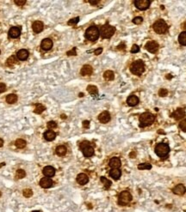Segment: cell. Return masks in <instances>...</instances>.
I'll use <instances>...</instances> for the list:
<instances>
[{
  "mask_svg": "<svg viewBox=\"0 0 186 212\" xmlns=\"http://www.w3.org/2000/svg\"><path fill=\"white\" fill-rule=\"evenodd\" d=\"M130 71L135 75H137V76L141 75L145 71V65H144L143 61H141V60L135 61L130 66Z\"/></svg>",
  "mask_w": 186,
  "mask_h": 212,
  "instance_id": "6da1fadb",
  "label": "cell"
},
{
  "mask_svg": "<svg viewBox=\"0 0 186 212\" xmlns=\"http://www.w3.org/2000/svg\"><path fill=\"white\" fill-rule=\"evenodd\" d=\"M154 121V116L150 112H144L140 116V126H148Z\"/></svg>",
  "mask_w": 186,
  "mask_h": 212,
  "instance_id": "7a4b0ae2",
  "label": "cell"
},
{
  "mask_svg": "<svg viewBox=\"0 0 186 212\" xmlns=\"http://www.w3.org/2000/svg\"><path fill=\"white\" fill-rule=\"evenodd\" d=\"M100 32L96 26H91L85 31V38L91 41H95L98 39Z\"/></svg>",
  "mask_w": 186,
  "mask_h": 212,
  "instance_id": "3957f363",
  "label": "cell"
},
{
  "mask_svg": "<svg viewBox=\"0 0 186 212\" xmlns=\"http://www.w3.org/2000/svg\"><path fill=\"white\" fill-rule=\"evenodd\" d=\"M155 152L158 156L165 157L170 152V147L167 143H165V142L158 143L155 147Z\"/></svg>",
  "mask_w": 186,
  "mask_h": 212,
  "instance_id": "277c9868",
  "label": "cell"
},
{
  "mask_svg": "<svg viewBox=\"0 0 186 212\" xmlns=\"http://www.w3.org/2000/svg\"><path fill=\"white\" fill-rule=\"evenodd\" d=\"M152 27H153L154 31L157 34H165L168 30V25L162 19L158 20L157 22H155Z\"/></svg>",
  "mask_w": 186,
  "mask_h": 212,
  "instance_id": "5b68a950",
  "label": "cell"
},
{
  "mask_svg": "<svg viewBox=\"0 0 186 212\" xmlns=\"http://www.w3.org/2000/svg\"><path fill=\"white\" fill-rule=\"evenodd\" d=\"M115 29L114 27H112L109 24H106L101 27L100 34L104 39H109L115 34Z\"/></svg>",
  "mask_w": 186,
  "mask_h": 212,
  "instance_id": "8992f818",
  "label": "cell"
},
{
  "mask_svg": "<svg viewBox=\"0 0 186 212\" xmlns=\"http://www.w3.org/2000/svg\"><path fill=\"white\" fill-rule=\"evenodd\" d=\"M80 149H81V150H82V152L85 157H91L94 154V149H93V147L91 146L89 142H83L80 144Z\"/></svg>",
  "mask_w": 186,
  "mask_h": 212,
  "instance_id": "52a82bcc",
  "label": "cell"
},
{
  "mask_svg": "<svg viewBox=\"0 0 186 212\" xmlns=\"http://www.w3.org/2000/svg\"><path fill=\"white\" fill-rule=\"evenodd\" d=\"M131 200H132V195L128 192L123 191L120 193V195H119V204L120 205H127Z\"/></svg>",
  "mask_w": 186,
  "mask_h": 212,
  "instance_id": "ba28073f",
  "label": "cell"
},
{
  "mask_svg": "<svg viewBox=\"0 0 186 212\" xmlns=\"http://www.w3.org/2000/svg\"><path fill=\"white\" fill-rule=\"evenodd\" d=\"M151 1L150 0H137L135 1V5L137 9L141 10H147L150 6Z\"/></svg>",
  "mask_w": 186,
  "mask_h": 212,
  "instance_id": "9c48e42d",
  "label": "cell"
},
{
  "mask_svg": "<svg viewBox=\"0 0 186 212\" xmlns=\"http://www.w3.org/2000/svg\"><path fill=\"white\" fill-rule=\"evenodd\" d=\"M185 116V111L183 108H178L172 113V117L176 120H179Z\"/></svg>",
  "mask_w": 186,
  "mask_h": 212,
  "instance_id": "30bf717a",
  "label": "cell"
},
{
  "mask_svg": "<svg viewBox=\"0 0 186 212\" xmlns=\"http://www.w3.org/2000/svg\"><path fill=\"white\" fill-rule=\"evenodd\" d=\"M145 48H146L148 52H150L154 53V52H156L158 51V49H159V45H158L155 41H149V42H148V43L146 44Z\"/></svg>",
  "mask_w": 186,
  "mask_h": 212,
  "instance_id": "8fae6325",
  "label": "cell"
},
{
  "mask_svg": "<svg viewBox=\"0 0 186 212\" xmlns=\"http://www.w3.org/2000/svg\"><path fill=\"white\" fill-rule=\"evenodd\" d=\"M40 185L42 188H49L53 185V180L49 178H42L40 180Z\"/></svg>",
  "mask_w": 186,
  "mask_h": 212,
  "instance_id": "7c38bea8",
  "label": "cell"
},
{
  "mask_svg": "<svg viewBox=\"0 0 186 212\" xmlns=\"http://www.w3.org/2000/svg\"><path fill=\"white\" fill-rule=\"evenodd\" d=\"M98 119L101 123H108L111 120V114L108 112H103L99 116H98Z\"/></svg>",
  "mask_w": 186,
  "mask_h": 212,
  "instance_id": "4fadbf2b",
  "label": "cell"
},
{
  "mask_svg": "<svg viewBox=\"0 0 186 212\" xmlns=\"http://www.w3.org/2000/svg\"><path fill=\"white\" fill-rule=\"evenodd\" d=\"M21 34V29L18 27H12L9 30V35L11 38H17Z\"/></svg>",
  "mask_w": 186,
  "mask_h": 212,
  "instance_id": "5bb4252c",
  "label": "cell"
},
{
  "mask_svg": "<svg viewBox=\"0 0 186 212\" xmlns=\"http://www.w3.org/2000/svg\"><path fill=\"white\" fill-rule=\"evenodd\" d=\"M40 46H41V48L43 50H46V51L50 50L52 48V46H53V41L50 39H44L42 40Z\"/></svg>",
  "mask_w": 186,
  "mask_h": 212,
  "instance_id": "9a60e30c",
  "label": "cell"
},
{
  "mask_svg": "<svg viewBox=\"0 0 186 212\" xmlns=\"http://www.w3.org/2000/svg\"><path fill=\"white\" fill-rule=\"evenodd\" d=\"M43 174L46 177H53L55 175V169L51 166H47L43 168Z\"/></svg>",
  "mask_w": 186,
  "mask_h": 212,
  "instance_id": "2e32d148",
  "label": "cell"
},
{
  "mask_svg": "<svg viewBox=\"0 0 186 212\" xmlns=\"http://www.w3.org/2000/svg\"><path fill=\"white\" fill-rule=\"evenodd\" d=\"M127 103L130 106H136L139 103V98L135 95H130L127 100Z\"/></svg>",
  "mask_w": 186,
  "mask_h": 212,
  "instance_id": "e0dca14e",
  "label": "cell"
},
{
  "mask_svg": "<svg viewBox=\"0 0 186 212\" xmlns=\"http://www.w3.org/2000/svg\"><path fill=\"white\" fill-rule=\"evenodd\" d=\"M172 191H173V192H174L175 194H177V195H184L186 190L185 185L180 184V185H178L176 187H174Z\"/></svg>",
  "mask_w": 186,
  "mask_h": 212,
  "instance_id": "ac0fdd59",
  "label": "cell"
},
{
  "mask_svg": "<svg viewBox=\"0 0 186 212\" xmlns=\"http://www.w3.org/2000/svg\"><path fill=\"white\" fill-rule=\"evenodd\" d=\"M121 160L118 157H113L110 161V166L112 168H119L121 167Z\"/></svg>",
  "mask_w": 186,
  "mask_h": 212,
  "instance_id": "d6986e66",
  "label": "cell"
},
{
  "mask_svg": "<svg viewBox=\"0 0 186 212\" xmlns=\"http://www.w3.org/2000/svg\"><path fill=\"white\" fill-rule=\"evenodd\" d=\"M77 181L80 185H85L89 181V178L85 174H79L77 176Z\"/></svg>",
  "mask_w": 186,
  "mask_h": 212,
  "instance_id": "ffe728a7",
  "label": "cell"
},
{
  "mask_svg": "<svg viewBox=\"0 0 186 212\" xmlns=\"http://www.w3.org/2000/svg\"><path fill=\"white\" fill-rule=\"evenodd\" d=\"M32 28H33V30H34L35 33H40V32H41L42 29H43V24H42L41 22L36 21V22H35L33 23Z\"/></svg>",
  "mask_w": 186,
  "mask_h": 212,
  "instance_id": "44dd1931",
  "label": "cell"
},
{
  "mask_svg": "<svg viewBox=\"0 0 186 212\" xmlns=\"http://www.w3.org/2000/svg\"><path fill=\"white\" fill-rule=\"evenodd\" d=\"M80 73L82 76H90L92 73V67L90 65H84L80 71Z\"/></svg>",
  "mask_w": 186,
  "mask_h": 212,
  "instance_id": "7402d4cb",
  "label": "cell"
},
{
  "mask_svg": "<svg viewBox=\"0 0 186 212\" xmlns=\"http://www.w3.org/2000/svg\"><path fill=\"white\" fill-rule=\"evenodd\" d=\"M29 57V52L25 49H22L17 52V58L20 60H25Z\"/></svg>",
  "mask_w": 186,
  "mask_h": 212,
  "instance_id": "603a6c76",
  "label": "cell"
},
{
  "mask_svg": "<svg viewBox=\"0 0 186 212\" xmlns=\"http://www.w3.org/2000/svg\"><path fill=\"white\" fill-rule=\"evenodd\" d=\"M56 137V134L53 131H47L44 133V138L47 141H53Z\"/></svg>",
  "mask_w": 186,
  "mask_h": 212,
  "instance_id": "cb8c5ba5",
  "label": "cell"
},
{
  "mask_svg": "<svg viewBox=\"0 0 186 212\" xmlns=\"http://www.w3.org/2000/svg\"><path fill=\"white\" fill-rule=\"evenodd\" d=\"M110 175L114 179H118L121 175V172L118 168H113L110 171Z\"/></svg>",
  "mask_w": 186,
  "mask_h": 212,
  "instance_id": "d4e9b609",
  "label": "cell"
},
{
  "mask_svg": "<svg viewBox=\"0 0 186 212\" xmlns=\"http://www.w3.org/2000/svg\"><path fill=\"white\" fill-rule=\"evenodd\" d=\"M56 154L60 156H63L67 153V148L64 145H60L56 148Z\"/></svg>",
  "mask_w": 186,
  "mask_h": 212,
  "instance_id": "484cf974",
  "label": "cell"
},
{
  "mask_svg": "<svg viewBox=\"0 0 186 212\" xmlns=\"http://www.w3.org/2000/svg\"><path fill=\"white\" fill-rule=\"evenodd\" d=\"M16 101H17V96L14 94H10L6 97V102L9 104H13V103L16 102Z\"/></svg>",
  "mask_w": 186,
  "mask_h": 212,
  "instance_id": "4316f807",
  "label": "cell"
},
{
  "mask_svg": "<svg viewBox=\"0 0 186 212\" xmlns=\"http://www.w3.org/2000/svg\"><path fill=\"white\" fill-rule=\"evenodd\" d=\"M104 77L107 81H111V80L114 79V77H115L114 72L111 71H106L104 73Z\"/></svg>",
  "mask_w": 186,
  "mask_h": 212,
  "instance_id": "83f0119b",
  "label": "cell"
},
{
  "mask_svg": "<svg viewBox=\"0 0 186 212\" xmlns=\"http://www.w3.org/2000/svg\"><path fill=\"white\" fill-rule=\"evenodd\" d=\"M178 41L182 46H186V31L182 32L178 36Z\"/></svg>",
  "mask_w": 186,
  "mask_h": 212,
  "instance_id": "f1b7e54d",
  "label": "cell"
},
{
  "mask_svg": "<svg viewBox=\"0 0 186 212\" xmlns=\"http://www.w3.org/2000/svg\"><path fill=\"white\" fill-rule=\"evenodd\" d=\"M87 91L91 95H97V88L94 85H89L87 87Z\"/></svg>",
  "mask_w": 186,
  "mask_h": 212,
  "instance_id": "f546056e",
  "label": "cell"
},
{
  "mask_svg": "<svg viewBox=\"0 0 186 212\" xmlns=\"http://www.w3.org/2000/svg\"><path fill=\"white\" fill-rule=\"evenodd\" d=\"M16 146L19 149H23L26 146V142L23 139H17L16 141Z\"/></svg>",
  "mask_w": 186,
  "mask_h": 212,
  "instance_id": "4dcf8cb0",
  "label": "cell"
},
{
  "mask_svg": "<svg viewBox=\"0 0 186 212\" xmlns=\"http://www.w3.org/2000/svg\"><path fill=\"white\" fill-rule=\"evenodd\" d=\"M16 58H15V56H10L8 59H7V62H6V64H7V65H9V66H12L14 64H16Z\"/></svg>",
  "mask_w": 186,
  "mask_h": 212,
  "instance_id": "1f68e13d",
  "label": "cell"
},
{
  "mask_svg": "<svg viewBox=\"0 0 186 212\" xmlns=\"http://www.w3.org/2000/svg\"><path fill=\"white\" fill-rule=\"evenodd\" d=\"M138 168L140 170H145V169H151L152 168V166L151 164H148V163H141L138 166Z\"/></svg>",
  "mask_w": 186,
  "mask_h": 212,
  "instance_id": "d6a6232c",
  "label": "cell"
},
{
  "mask_svg": "<svg viewBox=\"0 0 186 212\" xmlns=\"http://www.w3.org/2000/svg\"><path fill=\"white\" fill-rule=\"evenodd\" d=\"M101 181L104 184V185H105L106 188H109L111 185V181L109 180V179H107L105 177H101Z\"/></svg>",
  "mask_w": 186,
  "mask_h": 212,
  "instance_id": "836d02e7",
  "label": "cell"
},
{
  "mask_svg": "<svg viewBox=\"0 0 186 212\" xmlns=\"http://www.w3.org/2000/svg\"><path fill=\"white\" fill-rule=\"evenodd\" d=\"M44 110H45V106H42L41 104H37V105H36V109H35V112H36V113H40V112H42Z\"/></svg>",
  "mask_w": 186,
  "mask_h": 212,
  "instance_id": "e575fe53",
  "label": "cell"
},
{
  "mask_svg": "<svg viewBox=\"0 0 186 212\" xmlns=\"http://www.w3.org/2000/svg\"><path fill=\"white\" fill-rule=\"evenodd\" d=\"M25 175H26V174H25L24 170H23V169L17 170V172H16V177H17L18 179H23V178L25 177Z\"/></svg>",
  "mask_w": 186,
  "mask_h": 212,
  "instance_id": "d590c367",
  "label": "cell"
},
{
  "mask_svg": "<svg viewBox=\"0 0 186 212\" xmlns=\"http://www.w3.org/2000/svg\"><path fill=\"white\" fill-rule=\"evenodd\" d=\"M32 194H33V192H32L30 189H26V190H24V191H23V196H24V197H26V198H30V197H31V196H32Z\"/></svg>",
  "mask_w": 186,
  "mask_h": 212,
  "instance_id": "8d00e7d4",
  "label": "cell"
},
{
  "mask_svg": "<svg viewBox=\"0 0 186 212\" xmlns=\"http://www.w3.org/2000/svg\"><path fill=\"white\" fill-rule=\"evenodd\" d=\"M142 22H143V18L141 17V16H137V17L134 18V20H133V22H134L135 24H137V25L142 23Z\"/></svg>",
  "mask_w": 186,
  "mask_h": 212,
  "instance_id": "74e56055",
  "label": "cell"
},
{
  "mask_svg": "<svg viewBox=\"0 0 186 212\" xmlns=\"http://www.w3.org/2000/svg\"><path fill=\"white\" fill-rule=\"evenodd\" d=\"M179 127H180V129H181L183 132H186V119L183 120L182 122H180V124H179Z\"/></svg>",
  "mask_w": 186,
  "mask_h": 212,
  "instance_id": "f35d334b",
  "label": "cell"
},
{
  "mask_svg": "<svg viewBox=\"0 0 186 212\" xmlns=\"http://www.w3.org/2000/svg\"><path fill=\"white\" fill-rule=\"evenodd\" d=\"M168 94V91H167V89H161L159 91V95H160V96H165L166 95Z\"/></svg>",
  "mask_w": 186,
  "mask_h": 212,
  "instance_id": "ab89813d",
  "label": "cell"
},
{
  "mask_svg": "<svg viewBox=\"0 0 186 212\" xmlns=\"http://www.w3.org/2000/svg\"><path fill=\"white\" fill-rule=\"evenodd\" d=\"M47 127L50 128V129H54V128L57 127V124L54 121H49L47 123Z\"/></svg>",
  "mask_w": 186,
  "mask_h": 212,
  "instance_id": "60d3db41",
  "label": "cell"
},
{
  "mask_svg": "<svg viewBox=\"0 0 186 212\" xmlns=\"http://www.w3.org/2000/svg\"><path fill=\"white\" fill-rule=\"evenodd\" d=\"M140 51V47L137 45H134L131 48V52L132 53H136Z\"/></svg>",
  "mask_w": 186,
  "mask_h": 212,
  "instance_id": "b9f144b4",
  "label": "cell"
},
{
  "mask_svg": "<svg viewBox=\"0 0 186 212\" xmlns=\"http://www.w3.org/2000/svg\"><path fill=\"white\" fill-rule=\"evenodd\" d=\"M78 21H79V17H76L74 19L70 20V21L68 22V24H69V25H71V24H75V23L78 22Z\"/></svg>",
  "mask_w": 186,
  "mask_h": 212,
  "instance_id": "7bdbcfd3",
  "label": "cell"
},
{
  "mask_svg": "<svg viewBox=\"0 0 186 212\" xmlns=\"http://www.w3.org/2000/svg\"><path fill=\"white\" fill-rule=\"evenodd\" d=\"M25 3H26V1H25V0H23V1H18V0H16V1H15V3H16V5H18V6H22V5H23Z\"/></svg>",
  "mask_w": 186,
  "mask_h": 212,
  "instance_id": "ee69618b",
  "label": "cell"
},
{
  "mask_svg": "<svg viewBox=\"0 0 186 212\" xmlns=\"http://www.w3.org/2000/svg\"><path fill=\"white\" fill-rule=\"evenodd\" d=\"M6 90V86L4 83H0V93H3Z\"/></svg>",
  "mask_w": 186,
  "mask_h": 212,
  "instance_id": "f6af8a7d",
  "label": "cell"
},
{
  "mask_svg": "<svg viewBox=\"0 0 186 212\" xmlns=\"http://www.w3.org/2000/svg\"><path fill=\"white\" fill-rule=\"evenodd\" d=\"M102 52H103V48H102V47H100V48L97 49V50H96L94 52H95V54H96V55H99V54H100Z\"/></svg>",
  "mask_w": 186,
  "mask_h": 212,
  "instance_id": "bcb514c9",
  "label": "cell"
},
{
  "mask_svg": "<svg viewBox=\"0 0 186 212\" xmlns=\"http://www.w3.org/2000/svg\"><path fill=\"white\" fill-rule=\"evenodd\" d=\"M83 126H84V128H88V127H89V121H87V120L84 121V122H83Z\"/></svg>",
  "mask_w": 186,
  "mask_h": 212,
  "instance_id": "7dc6e473",
  "label": "cell"
},
{
  "mask_svg": "<svg viewBox=\"0 0 186 212\" xmlns=\"http://www.w3.org/2000/svg\"><path fill=\"white\" fill-rule=\"evenodd\" d=\"M75 48H73L72 51H70V52H67V55H76V52H75Z\"/></svg>",
  "mask_w": 186,
  "mask_h": 212,
  "instance_id": "c3c4849f",
  "label": "cell"
},
{
  "mask_svg": "<svg viewBox=\"0 0 186 212\" xmlns=\"http://www.w3.org/2000/svg\"><path fill=\"white\" fill-rule=\"evenodd\" d=\"M89 3L91 4H92V5H96V4H97L99 3V1H89Z\"/></svg>",
  "mask_w": 186,
  "mask_h": 212,
  "instance_id": "681fc988",
  "label": "cell"
},
{
  "mask_svg": "<svg viewBox=\"0 0 186 212\" xmlns=\"http://www.w3.org/2000/svg\"><path fill=\"white\" fill-rule=\"evenodd\" d=\"M184 29H185L186 30V22H185V23H184Z\"/></svg>",
  "mask_w": 186,
  "mask_h": 212,
  "instance_id": "f907efd6",
  "label": "cell"
},
{
  "mask_svg": "<svg viewBox=\"0 0 186 212\" xmlns=\"http://www.w3.org/2000/svg\"><path fill=\"white\" fill-rule=\"evenodd\" d=\"M33 212H40V211H33Z\"/></svg>",
  "mask_w": 186,
  "mask_h": 212,
  "instance_id": "816d5d0a",
  "label": "cell"
},
{
  "mask_svg": "<svg viewBox=\"0 0 186 212\" xmlns=\"http://www.w3.org/2000/svg\"><path fill=\"white\" fill-rule=\"evenodd\" d=\"M0 196H1V193H0Z\"/></svg>",
  "mask_w": 186,
  "mask_h": 212,
  "instance_id": "f5cc1de1",
  "label": "cell"
}]
</instances>
